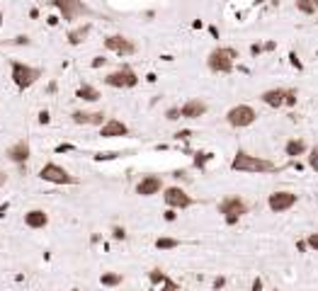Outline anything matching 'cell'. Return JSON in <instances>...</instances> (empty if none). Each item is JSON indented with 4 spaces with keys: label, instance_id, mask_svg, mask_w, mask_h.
<instances>
[{
    "label": "cell",
    "instance_id": "1",
    "mask_svg": "<svg viewBox=\"0 0 318 291\" xmlns=\"http://www.w3.org/2000/svg\"><path fill=\"white\" fill-rule=\"evenodd\" d=\"M231 170L236 172H258V175H267V172H277L280 167L267 160V158H260V155H250L245 150H238L231 160Z\"/></svg>",
    "mask_w": 318,
    "mask_h": 291
},
{
    "label": "cell",
    "instance_id": "2",
    "mask_svg": "<svg viewBox=\"0 0 318 291\" xmlns=\"http://www.w3.org/2000/svg\"><path fill=\"white\" fill-rule=\"evenodd\" d=\"M236 58H238V51L233 46H216L211 49L209 56H206V68L211 73H221V75H228L236 66Z\"/></svg>",
    "mask_w": 318,
    "mask_h": 291
},
{
    "label": "cell",
    "instance_id": "3",
    "mask_svg": "<svg viewBox=\"0 0 318 291\" xmlns=\"http://www.w3.org/2000/svg\"><path fill=\"white\" fill-rule=\"evenodd\" d=\"M10 75H12V83L17 85V90H29L41 78V68L22 63V61H12L10 63Z\"/></svg>",
    "mask_w": 318,
    "mask_h": 291
},
{
    "label": "cell",
    "instance_id": "4",
    "mask_svg": "<svg viewBox=\"0 0 318 291\" xmlns=\"http://www.w3.org/2000/svg\"><path fill=\"white\" fill-rule=\"evenodd\" d=\"M219 214H224L226 223L233 226V223L241 221V216L248 214V201L243 197H238V194H228V197L219 201Z\"/></svg>",
    "mask_w": 318,
    "mask_h": 291
},
{
    "label": "cell",
    "instance_id": "5",
    "mask_svg": "<svg viewBox=\"0 0 318 291\" xmlns=\"http://www.w3.org/2000/svg\"><path fill=\"white\" fill-rule=\"evenodd\" d=\"M51 5L58 10V15L63 22H73L80 17H90V7L83 2V0H51Z\"/></svg>",
    "mask_w": 318,
    "mask_h": 291
},
{
    "label": "cell",
    "instance_id": "6",
    "mask_svg": "<svg viewBox=\"0 0 318 291\" xmlns=\"http://www.w3.org/2000/svg\"><path fill=\"white\" fill-rule=\"evenodd\" d=\"M105 85L117 88V90H129V88L139 85V75H136V71L131 66H122V68H117V71L105 75Z\"/></svg>",
    "mask_w": 318,
    "mask_h": 291
},
{
    "label": "cell",
    "instance_id": "7",
    "mask_svg": "<svg viewBox=\"0 0 318 291\" xmlns=\"http://www.w3.org/2000/svg\"><path fill=\"white\" fill-rule=\"evenodd\" d=\"M226 122L233 129H245L258 122V112L250 105H236V107H231L226 112Z\"/></svg>",
    "mask_w": 318,
    "mask_h": 291
},
{
    "label": "cell",
    "instance_id": "8",
    "mask_svg": "<svg viewBox=\"0 0 318 291\" xmlns=\"http://www.w3.org/2000/svg\"><path fill=\"white\" fill-rule=\"evenodd\" d=\"M39 177L44 182H51V184H75V177L63 167V165L58 163H46L41 165V170H39Z\"/></svg>",
    "mask_w": 318,
    "mask_h": 291
},
{
    "label": "cell",
    "instance_id": "9",
    "mask_svg": "<svg viewBox=\"0 0 318 291\" xmlns=\"http://www.w3.org/2000/svg\"><path fill=\"white\" fill-rule=\"evenodd\" d=\"M297 201H299V197H297L294 192L280 189V192H272V194L267 197V206H270V211H272V214H284V211L294 209V206H297Z\"/></svg>",
    "mask_w": 318,
    "mask_h": 291
},
{
    "label": "cell",
    "instance_id": "10",
    "mask_svg": "<svg viewBox=\"0 0 318 291\" xmlns=\"http://www.w3.org/2000/svg\"><path fill=\"white\" fill-rule=\"evenodd\" d=\"M163 201L168 204L170 209H180V211H185V209H189V206L197 204L182 187H165V189H163Z\"/></svg>",
    "mask_w": 318,
    "mask_h": 291
},
{
    "label": "cell",
    "instance_id": "11",
    "mask_svg": "<svg viewBox=\"0 0 318 291\" xmlns=\"http://www.w3.org/2000/svg\"><path fill=\"white\" fill-rule=\"evenodd\" d=\"M105 49L112 51V54H117V56H134L136 54V44L131 41L129 36H122V34L105 36Z\"/></svg>",
    "mask_w": 318,
    "mask_h": 291
},
{
    "label": "cell",
    "instance_id": "12",
    "mask_svg": "<svg viewBox=\"0 0 318 291\" xmlns=\"http://www.w3.org/2000/svg\"><path fill=\"white\" fill-rule=\"evenodd\" d=\"M163 189H165L163 187V177H158V175H146L136 184V194L139 197H153V194H160Z\"/></svg>",
    "mask_w": 318,
    "mask_h": 291
},
{
    "label": "cell",
    "instance_id": "13",
    "mask_svg": "<svg viewBox=\"0 0 318 291\" xmlns=\"http://www.w3.org/2000/svg\"><path fill=\"white\" fill-rule=\"evenodd\" d=\"M7 160L15 165H24L27 160H29V155H32V148H29V141L27 139H19V141H15V144L7 148Z\"/></svg>",
    "mask_w": 318,
    "mask_h": 291
},
{
    "label": "cell",
    "instance_id": "14",
    "mask_svg": "<svg viewBox=\"0 0 318 291\" xmlns=\"http://www.w3.org/2000/svg\"><path fill=\"white\" fill-rule=\"evenodd\" d=\"M71 119L73 124H80V127H102L107 122L105 112H85V109H75Z\"/></svg>",
    "mask_w": 318,
    "mask_h": 291
},
{
    "label": "cell",
    "instance_id": "15",
    "mask_svg": "<svg viewBox=\"0 0 318 291\" xmlns=\"http://www.w3.org/2000/svg\"><path fill=\"white\" fill-rule=\"evenodd\" d=\"M100 136L102 139H124L129 136V127L122 122V119H107L102 127H100Z\"/></svg>",
    "mask_w": 318,
    "mask_h": 291
},
{
    "label": "cell",
    "instance_id": "16",
    "mask_svg": "<svg viewBox=\"0 0 318 291\" xmlns=\"http://www.w3.org/2000/svg\"><path fill=\"white\" fill-rule=\"evenodd\" d=\"M209 105H206L204 100H199V97H192L187 100L182 107H180V119H199V117H204Z\"/></svg>",
    "mask_w": 318,
    "mask_h": 291
},
{
    "label": "cell",
    "instance_id": "17",
    "mask_svg": "<svg viewBox=\"0 0 318 291\" xmlns=\"http://www.w3.org/2000/svg\"><path fill=\"white\" fill-rule=\"evenodd\" d=\"M24 226H27V228H34V231L46 228V226H49V214H46L44 209H32V211L24 214Z\"/></svg>",
    "mask_w": 318,
    "mask_h": 291
},
{
    "label": "cell",
    "instance_id": "18",
    "mask_svg": "<svg viewBox=\"0 0 318 291\" xmlns=\"http://www.w3.org/2000/svg\"><path fill=\"white\" fill-rule=\"evenodd\" d=\"M309 153V146L304 139H289L284 144V155L287 158H299V155H306Z\"/></svg>",
    "mask_w": 318,
    "mask_h": 291
},
{
    "label": "cell",
    "instance_id": "19",
    "mask_svg": "<svg viewBox=\"0 0 318 291\" xmlns=\"http://www.w3.org/2000/svg\"><path fill=\"white\" fill-rule=\"evenodd\" d=\"M260 100L267 105V107H272V109H280L284 107V90L282 88H272V90H265L260 95Z\"/></svg>",
    "mask_w": 318,
    "mask_h": 291
},
{
    "label": "cell",
    "instance_id": "20",
    "mask_svg": "<svg viewBox=\"0 0 318 291\" xmlns=\"http://www.w3.org/2000/svg\"><path fill=\"white\" fill-rule=\"evenodd\" d=\"M90 29H93V24H90V22H85L83 27H75V29H71V32H68V44H71V46H80V44L88 39Z\"/></svg>",
    "mask_w": 318,
    "mask_h": 291
},
{
    "label": "cell",
    "instance_id": "21",
    "mask_svg": "<svg viewBox=\"0 0 318 291\" xmlns=\"http://www.w3.org/2000/svg\"><path fill=\"white\" fill-rule=\"evenodd\" d=\"M75 97H78V100H83V102H97L102 95H100L97 88H93V85H88V83H85V85H80V88L75 90Z\"/></svg>",
    "mask_w": 318,
    "mask_h": 291
},
{
    "label": "cell",
    "instance_id": "22",
    "mask_svg": "<svg viewBox=\"0 0 318 291\" xmlns=\"http://www.w3.org/2000/svg\"><path fill=\"white\" fill-rule=\"evenodd\" d=\"M122 282H124L122 274H117V272H105L100 277V284H102V287H119Z\"/></svg>",
    "mask_w": 318,
    "mask_h": 291
},
{
    "label": "cell",
    "instance_id": "23",
    "mask_svg": "<svg viewBox=\"0 0 318 291\" xmlns=\"http://www.w3.org/2000/svg\"><path fill=\"white\" fill-rule=\"evenodd\" d=\"M156 248L158 250H175V248H180V240L177 238H158Z\"/></svg>",
    "mask_w": 318,
    "mask_h": 291
},
{
    "label": "cell",
    "instance_id": "24",
    "mask_svg": "<svg viewBox=\"0 0 318 291\" xmlns=\"http://www.w3.org/2000/svg\"><path fill=\"white\" fill-rule=\"evenodd\" d=\"M149 279L153 282V284H160V287H163V284H168V282H170V277H168V274L163 272V270H158V267H156V270H151V272H149Z\"/></svg>",
    "mask_w": 318,
    "mask_h": 291
},
{
    "label": "cell",
    "instance_id": "25",
    "mask_svg": "<svg viewBox=\"0 0 318 291\" xmlns=\"http://www.w3.org/2000/svg\"><path fill=\"white\" fill-rule=\"evenodd\" d=\"M297 10L304 15H316V5L311 0H297Z\"/></svg>",
    "mask_w": 318,
    "mask_h": 291
},
{
    "label": "cell",
    "instance_id": "26",
    "mask_svg": "<svg viewBox=\"0 0 318 291\" xmlns=\"http://www.w3.org/2000/svg\"><path fill=\"white\" fill-rule=\"evenodd\" d=\"M306 163H309V167H311L314 172H318V146H314V148H309Z\"/></svg>",
    "mask_w": 318,
    "mask_h": 291
},
{
    "label": "cell",
    "instance_id": "27",
    "mask_svg": "<svg viewBox=\"0 0 318 291\" xmlns=\"http://www.w3.org/2000/svg\"><path fill=\"white\" fill-rule=\"evenodd\" d=\"M297 100H299V92L297 90H284V105H287V107H294Z\"/></svg>",
    "mask_w": 318,
    "mask_h": 291
},
{
    "label": "cell",
    "instance_id": "28",
    "mask_svg": "<svg viewBox=\"0 0 318 291\" xmlns=\"http://www.w3.org/2000/svg\"><path fill=\"white\" fill-rule=\"evenodd\" d=\"M304 243H306V248H309V250H314V253H318V233H309Z\"/></svg>",
    "mask_w": 318,
    "mask_h": 291
},
{
    "label": "cell",
    "instance_id": "29",
    "mask_svg": "<svg viewBox=\"0 0 318 291\" xmlns=\"http://www.w3.org/2000/svg\"><path fill=\"white\" fill-rule=\"evenodd\" d=\"M112 236L117 238V240H124V238H127V231H124V228H119V226H114V228H112Z\"/></svg>",
    "mask_w": 318,
    "mask_h": 291
},
{
    "label": "cell",
    "instance_id": "30",
    "mask_svg": "<svg viewBox=\"0 0 318 291\" xmlns=\"http://www.w3.org/2000/svg\"><path fill=\"white\" fill-rule=\"evenodd\" d=\"M165 117H168L170 122H175V119H180V107H172V109H168V114H165Z\"/></svg>",
    "mask_w": 318,
    "mask_h": 291
},
{
    "label": "cell",
    "instance_id": "31",
    "mask_svg": "<svg viewBox=\"0 0 318 291\" xmlns=\"http://www.w3.org/2000/svg\"><path fill=\"white\" fill-rule=\"evenodd\" d=\"M105 63H107V58H102V56H95L93 68H100V66H105Z\"/></svg>",
    "mask_w": 318,
    "mask_h": 291
},
{
    "label": "cell",
    "instance_id": "32",
    "mask_svg": "<svg viewBox=\"0 0 318 291\" xmlns=\"http://www.w3.org/2000/svg\"><path fill=\"white\" fill-rule=\"evenodd\" d=\"M39 122H41V124H49V112H41V114H39Z\"/></svg>",
    "mask_w": 318,
    "mask_h": 291
},
{
    "label": "cell",
    "instance_id": "33",
    "mask_svg": "<svg viewBox=\"0 0 318 291\" xmlns=\"http://www.w3.org/2000/svg\"><path fill=\"white\" fill-rule=\"evenodd\" d=\"M165 221H175V209H170V211H165Z\"/></svg>",
    "mask_w": 318,
    "mask_h": 291
},
{
    "label": "cell",
    "instance_id": "34",
    "mask_svg": "<svg viewBox=\"0 0 318 291\" xmlns=\"http://www.w3.org/2000/svg\"><path fill=\"white\" fill-rule=\"evenodd\" d=\"M289 58H292V63H294L297 68H301V63H299V58H297V54H292V56H289Z\"/></svg>",
    "mask_w": 318,
    "mask_h": 291
},
{
    "label": "cell",
    "instance_id": "35",
    "mask_svg": "<svg viewBox=\"0 0 318 291\" xmlns=\"http://www.w3.org/2000/svg\"><path fill=\"white\" fill-rule=\"evenodd\" d=\"M262 289V282L260 279H255V284H253V291H260Z\"/></svg>",
    "mask_w": 318,
    "mask_h": 291
},
{
    "label": "cell",
    "instance_id": "36",
    "mask_svg": "<svg viewBox=\"0 0 318 291\" xmlns=\"http://www.w3.org/2000/svg\"><path fill=\"white\" fill-rule=\"evenodd\" d=\"M5 182H7V175H5V172H2V170H0V187H2V184H5Z\"/></svg>",
    "mask_w": 318,
    "mask_h": 291
},
{
    "label": "cell",
    "instance_id": "37",
    "mask_svg": "<svg viewBox=\"0 0 318 291\" xmlns=\"http://www.w3.org/2000/svg\"><path fill=\"white\" fill-rule=\"evenodd\" d=\"M311 2H314V5H316V10H318V0H311Z\"/></svg>",
    "mask_w": 318,
    "mask_h": 291
},
{
    "label": "cell",
    "instance_id": "38",
    "mask_svg": "<svg viewBox=\"0 0 318 291\" xmlns=\"http://www.w3.org/2000/svg\"><path fill=\"white\" fill-rule=\"evenodd\" d=\"M0 24H2V12H0Z\"/></svg>",
    "mask_w": 318,
    "mask_h": 291
},
{
    "label": "cell",
    "instance_id": "39",
    "mask_svg": "<svg viewBox=\"0 0 318 291\" xmlns=\"http://www.w3.org/2000/svg\"><path fill=\"white\" fill-rule=\"evenodd\" d=\"M71 291H80V289H71Z\"/></svg>",
    "mask_w": 318,
    "mask_h": 291
},
{
    "label": "cell",
    "instance_id": "40",
    "mask_svg": "<svg viewBox=\"0 0 318 291\" xmlns=\"http://www.w3.org/2000/svg\"><path fill=\"white\" fill-rule=\"evenodd\" d=\"M272 291H280V289H272Z\"/></svg>",
    "mask_w": 318,
    "mask_h": 291
},
{
    "label": "cell",
    "instance_id": "41",
    "mask_svg": "<svg viewBox=\"0 0 318 291\" xmlns=\"http://www.w3.org/2000/svg\"><path fill=\"white\" fill-rule=\"evenodd\" d=\"M316 22H318V19H316Z\"/></svg>",
    "mask_w": 318,
    "mask_h": 291
}]
</instances>
